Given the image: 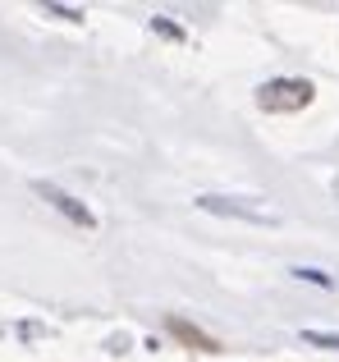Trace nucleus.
Instances as JSON below:
<instances>
[{
	"label": "nucleus",
	"instance_id": "nucleus-1",
	"mask_svg": "<svg viewBox=\"0 0 339 362\" xmlns=\"http://www.w3.org/2000/svg\"><path fill=\"white\" fill-rule=\"evenodd\" d=\"M312 97H316V88L307 78H270L257 88V106L270 110V115H294V110L312 106Z\"/></svg>",
	"mask_w": 339,
	"mask_h": 362
},
{
	"label": "nucleus",
	"instance_id": "nucleus-2",
	"mask_svg": "<svg viewBox=\"0 0 339 362\" xmlns=\"http://www.w3.org/2000/svg\"><path fill=\"white\" fill-rule=\"evenodd\" d=\"M37 193H42V197H46V202H51V206H55V211H60V216H69L73 225H83V230H92V225H97V216H92L88 206L78 202V197L60 193V188H55V184H37Z\"/></svg>",
	"mask_w": 339,
	"mask_h": 362
},
{
	"label": "nucleus",
	"instance_id": "nucleus-3",
	"mask_svg": "<svg viewBox=\"0 0 339 362\" xmlns=\"http://www.w3.org/2000/svg\"><path fill=\"white\" fill-rule=\"evenodd\" d=\"M165 330L179 339V344L197 349V354H220V339H215V335H206L202 326H193V321H184V317H170V321H165Z\"/></svg>",
	"mask_w": 339,
	"mask_h": 362
},
{
	"label": "nucleus",
	"instance_id": "nucleus-4",
	"mask_svg": "<svg viewBox=\"0 0 339 362\" xmlns=\"http://www.w3.org/2000/svg\"><path fill=\"white\" fill-rule=\"evenodd\" d=\"M307 344H321V349H339V335H326V330H303Z\"/></svg>",
	"mask_w": 339,
	"mask_h": 362
},
{
	"label": "nucleus",
	"instance_id": "nucleus-5",
	"mask_svg": "<svg viewBox=\"0 0 339 362\" xmlns=\"http://www.w3.org/2000/svg\"><path fill=\"white\" fill-rule=\"evenodd\" d=\"M152 28H156V33H165V37H174V42H179V37H184V33H179V28H174V23H165V18H156V23H152Z\"/></svg>",
	"mask_w": 339,
	"mask_h": 362
},
{
	"label": "nucleus",
	"instance_id": "nucleus-6",
	"mask_svg": "<svg viewBox=\"0 0 339 362\" xmlns=\"http://www.w3.org/2000/svg\"><path fill=\"white\" fill-rule=\"evenodd\" d=\"M51 14H60V18H69V23H78V18H83V14H78V9H64V5H51Z\"/></svg>",
	"mask_w": 339,
	"mask_h": 362
}]
</instances>
